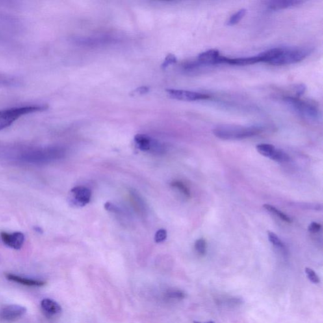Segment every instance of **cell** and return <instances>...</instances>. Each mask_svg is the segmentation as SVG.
I'll use <instances>...</instances> for the list:
<instances>
[{
	"instance_id": "ba28073f",
	"label": "cell",
	"mask_w": 323,
	"mask_h": 323,
	"mask_svg": "<svg viewBox=\"0 0 323 323\" xmlns=\"http://www.w3.org/2000/svg\"><path fill=\"white\" fill-rule=\"evenodd\" d=\"M26 311L27 309L22 305H10L1 310L0 312V318L5 322H15L22 317Z\"/></svg>"
},
{
	"instance_id": "9a60e30c",
	"label": "cell",
	"mask_w": 323,
	"mask_h": 323,
	"mask_svg": "<svg viewBox=\"0 0 323 323\" xmlns=\"http://www.w3.org/2000/svg\"><path fill=\"white\" fill-rule=\"evenodd\" d=\"M257 150L260 154L264 156V157L270 158V159H272L277 151V149L275 148L274 145L266 144L258 145Z\"/></svg>"
},
{
	"instance_id": "cb8c5ba5",
	"label": "cell",
	"mask_w": 323,
	"mask_h": 323,
	"mask_svg": "<svg viewBox=\"0 0 323 323\" xmlns=\"http://www.w3.org/2000/svg\"><path fill=\"white\" fill-rule=\"evenodd\" d=\"M305 274L307 275V277H308L309 280L311 281L312 283L316 284L320 283V279L319 278L318 275L316 274V273L314 272L313 270H312L311 268H305Z\"/></svg>"
},
{
	"instance_id": "7a4b0ae2",
	"label": "cell",
	"mask_w": 323,
	"mask_h": 323,
	"mask_svg": "<svg viewBox=\"0 0 323 323\" xmlns=\"http://www.w3.org/2000/svg\"><path fill=\"white\" fill-rule=\"evenodd\" d=\"M261 132V128L258 127H242L233 125L218 126L213 131L216 137L224 140L245 139L257 135Z\"/></svg>"
},
{
	"instance_id": "603a6c76",
	"label": "cell",
	"mask_w": 323,
	"mask_h": 323,
	"mask_svg": "<svg viewBox=\"0 0 323 323\" xmlns=\"http://www.w3.org/2000/svg\"><path fill=\"white\" fill-rule=\"evenodd\" d=\"M131 196L134 207L138 210V212H144L145 210L144 204L143 203L142 199L140 198V196H138L134 193L131 194Z\"/></svg>"
},
{
	"instance_id": "7c38bea8",
	"label": "cell",
	"mask_w": 323,
	"mask_h": 323,
	"mask_svg": "<svg viewBox=\"0 0 323 323\" xmlns=\"http://www.w3.org/2000/svg\"><path fill=\"white\" fill-rule=\"evenodd\" d=\"M6 278L8 280L14 281V282L22 284V285L29 286V287H43L45 284L44 281L26 279L24 277L12 274H6Z\"/></svg>"
},
{
	"instance_id": "ffe728a7",
	"label": "cell",
	"mask_w": 323,
	"mask_h": 323,
	"mask_svg": "<svg viewBox=\"0 0 323 323\" xmlns=\"http://www.w3.org/2000/svg\"><path fill=\"white\" fill-rule=\"evenodd\" d=\"M268 239L271 243L274 244L277 248L284 249L285 248V244L283 243L281 239L272 232H268Z\"/></svg>"
},
{
	"instance_id": "e0dca14e",
	"label": "cell",
	"mask_w": 323,
	"mask_h": 323,
	"mask_svg": "<svg viewBox=\"0 0 323 323\" xmlns=\"http://www.w3.org/2000/svg\"><path fill=\"white\" fill-rule=\"evenodd\" d=\"M246 13L247 10L245 8H242V9L239 10L230 17L228 21L227 22V25L231 26L237 24V23H239L244 18Z\"/></svg>"
},
{
	"instance_id": "4dcf8cb0",
	"label": "cell",
	"mask_w": 323,
	"mask_h": 323,
	"mask_svg": "<svg viewBox=\"0 0 323 323\" xmlns=\"http://www.w3.org/2000/svg\"><path fill=\"white\" fill-rule=\"evenodd\" d=\"M194 323H215L214 322H194Z\"/></svg>"
},
{
	"instance_id": "5bb4252c",
	"label": "cell",
	"mask_w": 323,
	"mask_h": 323,
	"mask_svg": "<svg viewBox=\"0 0 323 323\" xmlns=\"http://www.w3.org/2000/svg\"><path fill=\"white\" fill-rule=\"evenodd\" d=\"M261 62V57L258 55L255 56H251V57L234 58V59L227 58L225 64L239 65V66H245V65H253Z\"/></svg>"
},
{
	"instance_id": "4316f807",
	"label": "cell",
	"mask_w": 323,
	"mask_h": 323,
	"mask_svg": "<svg viewBox=\"0 0 323 323\" xmlns=\"http://www.w3.org/2000/svg\"><path fill=\"white\" fill-rule=\"evenodd\" d=\"M322 226L320 224L317 222H312L310 224L308 230L312 233H318L322 230Z\"/></svg>"
},
{
	"instance_id": "7402d4cb",
	"label": "cell",
	"mask_w": 323,
	"mask_h": 323,
	"mask_svg": "<svg viewBox=\"0 0 323 323\" xmlns=\"http://www.w3.org/2000/svg\"><path fill=\"white\" fill-rule=\"evenodd\" d=\"M195 250L201 256H204L207 253V242L203 238L196 240L194 244Z\"/></svg>"
},
{
	"instance_id": "4fadbf2b",
	"label": "cell",
	"mask_w": 323,
	"mask_h": 323,
	"mask_svg": "<svg viewBox=\"0 0 323 323\" xmlns=\"http://www.w3.org/2000/svg\"><path fill=\"white\" fill-rule=\"evenodd\" d=\"M302 1L298 0H280V1H271L268 2L267 8L270 10H279L294 7L302 3Z\"/></svg>"
},
{
	"instance_id": "d4e9b609",
	"label": "cell",
	"mask_w": 323,
	"mask_h": 323,
	"mask_svg": "<svg viewBox=\"0 0 323 323\" xmlns=\"http://www.w3.org/2000/svg\"><path fill=\"white\" fill-rule=\"evenodd\" d=\"M176 62V57L174 55H172V54H169L166 56V59L164 60L163 64L162 65V68H166L167 67L170 66L171 65L174 64Z\"/></svg>"
},
{
	"instance_id": "ac0fdd59",
	"label": "cell",
	"mask_w": 323,
	"mask_h": 323,
	"mask_svg": "<svg viewBox=\"0 0 323 323\" xmlns=\"http://www.w3.org/2000/svg\"><path fill=\"white\" fill-rule=\"evenodd\" d=\"M271 160L280 162V163H285V162H288L289 161L290 157L287 153L285 152V151H281V150L277 149L275 154L273 156Z\"/></svg>"
},
{
	"instance_id": "6da1fadb",
	"label": "cell",
	"mask_w": 323,
	"mask_h": 323,
	"mask_svg": "<svg viewBox=\"0 0 323 323\" xmlns=\"http://www.w3.org/2000/svg\"><path fill=\"white\" fill-rule=\"evenodd\" d=\"M313 49L310 47H277L273 49V56L268 64L276 66L297 64L305 59Z\"/></svg>"
},
{
	"instance_id": "52a82bcc",
	"label": "cell",
	"mask_w": 323,
	"mask_h": 323,
	"mask_svg": "<svg viewBox=\"0 0 323 323\" xmlns=\"http://www.w3.org/2000/svg\"><path fill=\"white\" fill-rule=\"evenodd\" d=\"M134 141L141 151H152L153 152L161 153L163 147L157 141L151 139L145 134H138L134 136Z\"/></svg>"
},
{
	"instance_id": "f546056e",
	"label": "cell",
	"mask_w": 323,
	"mask_h": 323,
	"mask_svg": "<svg viewBox=\"0 0 323 323\" xmlns=\"http://www.w3.org/2000/svg\"><path fill=\"white\" fill-rule=\"evenodd\" d=\"M105 208L108 210L112 212H116V210H118L116 207H115L114 205L110 203H106Z\"/></svg>"
},
{
	"instance_id": "30bf717a",
	"label": "cell",
	"mask_w": 323,
	"mask_h": 323,
	"mask_svg": "<svg viewBox=\"0 0 323 323\" xmlns=\"http://www.w3.org/2000/svg\"><path fill=\"white\" fill-rule=\"evenodd\" d=\"M41 309L47 317L58 316L62 313V307L56 301L50 299H44L41 301Z\"/></svg>"
},
{
	"instance_id": "9c48e42d",
	"label": "cell",
	"mask_w": 323,
	"mask_h": 323,
	"mask_svg": "<svg viewBox=\"0 0 323 323\" xmlns=\"http://www.w3.org/2000/svg\"><path fill=\"white\" fill-rule=\"evenodd\" d=\"M1 239L3 243L10 248L19 250L21 249L24 243L25 236L22 233H14L9 234L2 232Z\"/></svg>"
},
{
	"instance_id": "8992f818",
	"label": "cell",
	"mask_w": 323,
	"mask_h": 323,
	"mask_svg": "<svg viewBox=\"0 0 323 323\" xmlns=\"http://www.w3.org/2000/svg\"><path fill=\"white\" fill-rule=\"evenodd\" d=\"M167 93L171 98L183 101H196L209 98V95L192 91L168 89Z\"/></svg>"
},
{
	"instance_id": "d6986e66",
	"label": "cell",
	"mask_w": 323,
	"mask_h": 323,
	"mask_svg": "<svg viewBox=\"0 0 323 323\" xmlns=\"http://www.w3.org/2000/svg\"><path fill=\"white\" fill-rule=\"evenodd\" d=\"M171 186L180 191V192L183 194L184 196L187 197V198H190L191 196V192L189 188L183 182L179 181H173L171 183Z\"/></svg>"
},
{
	"instance_id": "83f0119b",
	"label": "cell",
	"mask_w": 323,
	"mask_h": 323,
	"mask_svg": "<svg viewBox=\"0 0 323 323\" xmlns=\"http://www.w3.org/2000/svg\"><path fill=\"white\" fill-rule=\"evenodd\" d=\"M149 91V88L147 86H140L139 88L132 91V95H141L146 94Z\"/></svg>"
},
{
	"instance_id": "8fae6325",
	"label": "cell",
	"mask_w": 323,
	"mask_h": 323,
	"mask_svg": "<svg viewBox=\"0 0 323 323\" xmlns=\"http://www.w3.org/2000/svg\"><path fill=\"white\" fill-rule=\"evenodd\" d=\"M71 193L75 201L79 205L82 206L89 203L91 196H92L91 191L84 186H77V187L73 188L71 190Z\"/></svg>"
},
{
	"instance_id": "44dd1931",
	"label": "cell",
	"mask_w": 323,
	"mask_h": 323,
	"mask_svg": "<svg viewBox=\"0 0 323 323\" xmlns=\"http://www.w3.org/2000/svg\"><path fill=\"white\" fill-rule=\"evenodd\" d=\"M166 298L168 299H175V300H181L186 297L185 294L183 291L179 290H171L165 294Z\"/></svg>"
},
{
	"instance_id": "f1b7e54d",
	"label": "cell",
	"mask_w": 323,
	"mask_h": 323,
	"mask_svg": "<svg viewBox=\"0 0 323 323\" xmlns=\"http://www.w3.org/2000/svg\"><path fill=\"white\" fill-rule=\"evenodd\" d=\"M305 86H303V85H300V86H299L298 87H297V95H301L303 94V92H305Z\"/></svg>"
},
{
	"instance_id": "3957f363",
	"label": "cell",
	"mask_w": 323,
	"mask_h": 323,
	"mask_svg": "<svg viewBox=\"0 0 323 323\" xmlns=\"http://www.w3.org/2000/svg\"><path fill=\"white\" fill-rule=\"evenodd\" d=\"M47 108L48 106L47 105L29 106L0 110V131L10 127L23 115L43 111Z\"/></svg>"
},
{
	"instance_id": "484cf974",
	"label": "cell",
	"mask_w": 323,
	"mask_h": 323,
	"mask_svg": "<svg viewBox=\"0 0 323 323\" xmlns=\"http://www.w3.org/2000/svg\"><path fill=\"white\" fill-rule=\"evenodd\" d=\"M167 237V231L165 229H160L157 232L155 236V241L160 243L164 241Z\"/></svg>"
},
{
	"instance_id": "2e32d148",
	"label": "cell",
	"mask_w": 323,
	"mask_h": 323,
	"mask_svg": "<svg viewBox=\"0 0 323 323\" xmlns=\"http://www.w3.org/2000/svg\"><path fill=\"white\" fill-rule=\"evenodd\" d=\"M263 207L267 210L268 212H270L271 214H274L275 215L279 216V217L280 218L281 220L284 221V222L288 223V224H290V223L292 222V219L290 218L289 216L283 213L282 212L280 211L279 209H277V208H275L274 206L269 205V204H264Z\"/></svg>"
},
{
	"instance_id": "277c9868",
	"label": "cell",
	"mask_w": 323,
	"mask_h": 323,
	"mask_svg": "<svg viewBox=\"0 0 323 323\" xmlns=\"http://www.w3.org/2000/svg\"><path fill=\"white\" fill-rule=\"evenodd\" d=\"M284 102L294 112L307 121H318L320 119V111L311 104L294 97H286Z\"/></svg>"
},
{
	"instance_id": "5b68a950",
	"label": "cell",
	"mask_w": 323,
	"mask_h": 323,
	"mask_svg": "<svg viewBox=\"0 0 323 323\" xmlns=\"http://www.w3.org/2000/svg\"><path fill=\"white\" fill-rule=\"evenodd\" d=\"M227 58L221 56L218 51L215 49L208 50L199 54L197 59V62H194L195 66L198 65H214L225 64Z\"/></svg>"
}]
</instances>
